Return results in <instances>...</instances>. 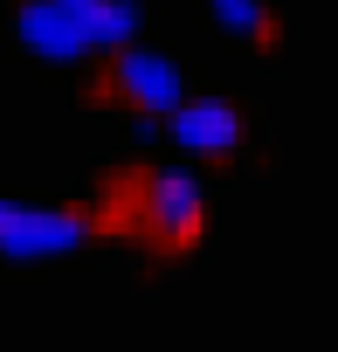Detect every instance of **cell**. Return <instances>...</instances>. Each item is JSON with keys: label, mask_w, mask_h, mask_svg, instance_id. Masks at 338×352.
<instances>
[{"label": "cell", "mask_w": 338, "mask_h": 352, "mask_svg": "<svg viewBox=\"0 0 338 352\" xmlns=\"http://www.w3.org/2000/svg\"><path fill=\"white\" fill-rule=\"evenodd\" d=\"M131 35H138V0H28L21 8V42L49 63L124 49Z\"/></svg>", "instance_id": "6da1fadb"}, {"label": "cell", "mask_w": 338, "mask_h": 352, "mask_svg": "<svg viewBox=\"0 0 338 352\" xmlns=\"http://www.w3.org/2000/svg\"><path fill=\"white\" fill-rule=\"evenodd\" d=\"M90 235L83 214L69 208H35V201H8L0 194V249L8 256H63Z\"/></svg>", "instance_id": "7a4b0ae2"}, {"label": "cell", "mask_w": 338, "mask_h": 352, "mask_svg": "<svg viewBox=\"0 0 338 352\" xmlns=\"http://www.w3.org/2000/svg\"><path fill=\"white\" fill-rule=\"evenodd\" d=\"M138 214H145V228H152L159 242H194V235H201V221H207V194H201L194 173L166 166V173H152V180H145Z\"/></svg>", "instance_id": "3957f363"}, {"label": "cell", "mask_w": 338, "mask_h": 352, "mask_svg": "<svg viewBox=\"0 0 338 352\" xmlns=\"http://www.w3.org/2000/svg\"><path fill=\"white\" fill-rule=\"evenodd\" d=\"M166 124H173V145H187L201 159H228L242 145V118H235L228 97H194V104L180 97L173 111H166Z\"/></svg>", "instance_id": "277c9868"}, {"label": "cell", "mask_w": 338, "mask_h": 352, "mask_svg": "<svg viewBox=\"0 0 338 352\" xmlns=\"http://www.w3.org/2000/svg\"><path fill=\"white\" fill-rule=\"evenodd\" d=\"M111 76H117V97H124V104H138V111H159V118L173 111L180 97H187L173 63H166V56H152V49H131V42L117 49V69H111Z\"/></svg>", "instance_id": "5b68a950"}, {"label": "cell", "mask_w": 338, "mask_h": 352, "mask_svg": "<svg viewBox=\"0 0 338 352\" xmlns=\"http://www.w3.org/2000/svg\"><path fill=\"white\" fill-rule=\"evenodd\" d=\"M207 8H214V21H221L228 35H262V28H269L262 0H207Z\"/></svg>", "instance_id": "8992f818"}]
</instances>
